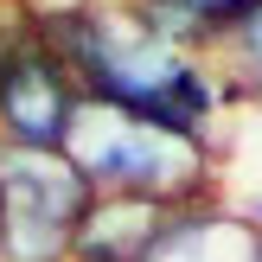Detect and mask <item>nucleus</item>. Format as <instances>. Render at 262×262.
I'll list each match as a JSON object with an SVG mask.
<instances>
[{
  "label": "nucleus",
  "instance_id": "nucleus-1",
  "mask_svg": "<svg viewBox=\"0 0 262 262\" xmlns=\"http://www.w3.org/2000/svg\"><path fill=\"white\" fill-rule=\"evenodd\" d=\"M64 160L77 166L90 192H128V199H160V205H186L205 186V147L186 135H166L154 122L90 102L77 109L71 135H64Z\"/></svg>",
  "mask_w": 262,
  "mask_h": 262
},
{
  "label": "nucleus",
  "instance_id": "nucleus-2",
  "mask_svg": "<svg viewBox=\"0 0 262 262\" xmlns=\"http://www.w3.org/2000/svg\"><path fill=\"white\" fill-rule=\"evenodd\" d=\"M90 186L64 154H19L0 160V262H71L77 217Z\"/></svg>",
  "mask_w": 262,
  "mask_h": 262
},
{
  "label": "nucleus",
  "instance_id": "nucleus-3",
  "mask_svg": "<svg viewBox=\"0 0 262 262\" xmlns=\"http://www.w3.org/2000/svg\"><path fill=\"white\" fill-rule=\"evenodd\" d=\"M77 109H83V90L45 45V32L0 45V128L19 154H64Z\"/></svg>",
  "mask_w": 262,
  "mask_h": 262
},
{
  "label": "nucleus",
  "instance_id": "nucleus-4",
  "mask_svg": "<svg viewBox=\"0 0 262 262\" xmlns=\"http://www.w3.org/2000/svg\"><path fill=\"white\" fill-rule=\"evenodd\" d=\"M179 211L186 205L128 199V192H90L83 217H77V237H71V262H147Z\"/></svg>",
  "mask_w": 262,
  "mask_h": 262
},
{
  "label": "nucleus",
  "instance_id": "nucleus-5",
  "mask_svg": "<svg viewBox=\"0 0 262 262\" xmlns=\"http://www.w3.org/2000/svg\"><path fill=\"white\" fill-rule=\"evenodd\" d=\"M230 51H237V64H243V83L262 90V7L243 26H230Z\"/></svg>",
  "mask_w": 262,
  "mask_h": 262
},
{
  "label": "nucleus",
  "instance_id": "nucleus-6",
  "mask_svg": "<svg viewBox=\"0 0 262 262\" xmlns=\"http://www.w3.org/2000/svg\"><path fill=\"white\" fill-rule=\"evenodd\" d=\"M250 262H262V243H256V250H250Z\"/></svg>",
  "mask_w": 262,
  "mask_h": 262
}]
</instances>
